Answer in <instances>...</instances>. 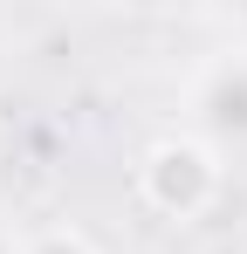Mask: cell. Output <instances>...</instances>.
I'll return each mask as SVG.
<instances>
[{
    "mask_svg": "<svg viewBox=\"0 0 247 254\" xmlns=\"http://www.w3.org/2000/svg\"><path fill=\"white\" fill-rule=\"evenodd\" d=\"M158 192H165V199H192V192H199V158H165Z\"/></svg>",
    "mask_w": 247,
    "mask_h": 254,
    "instance_id": "6da1fadb",
    "label": "cell"
},
{
    "mask_svg": "<svg viewBox=\"0 0 247 254\" xmlns=\"http://www.w3.org/2000/svg\"><path fill=\"white\" fill-rule=\"evenodd\" d=\"M213 103H220V124H247V83H227Z\"/></svg>",
    "mask_w": 247,
    "mask_h": 254,
    "instance_id": "7a4b0ae2",
    "label": "cell"
}]
</instances>
